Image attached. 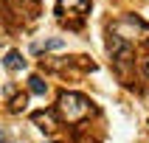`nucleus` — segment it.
<instances>
[{"mask_svg":"<svg viewBox=\"0 0 149 143\" xmlns=\"http://www.w3.org/2000/svg\"><path fill=\"white\" fill-rule=\"evenodd\" d=\"M110 56H113V70L118 73V79L124 84H132V73H130V67H135L132 45H124V48H118L116 53H110Z\"/></svg>","mask_w":149,"mask_h":143,"instance_id":"obj_3","label":"nucleus"},{"mask_svg":"<svg viewBox=\"0 0 149 143\" xmlns=\"http://www.w3.org/2000/svg\"><path fill=\"white\" fill-rule=\"evenodd\" d=\"M87 8H90L87 0H59V3H56V11L62 17H65V14H84Z\"/></svg>","mask_w":149,"mask_h":143,"instance_id":"obj_4","label":"nucleus"},{"mask_svg":"<svg viewBox=\"0 0 149 143\" xmlns=\"http://www.w3.org/2000/svg\"><path fill=\"white\" fill-rule=\"evenodd\" d=\"M28 87H31L34 95H45V93H48V84L42 82L40 76H31V79H28Z\"/></svg>","mask_w":149,"mask_h":143,"instance_id":"obj_9","label":"nucleus"},{"mask_svg":"<svg viewBox=\"0 0 149 143\" xmlns=\"http://www.w3.org/2000/svg\"><path fill=\"white\" fill-rule=\"evenodd\" d=\"M3 67H6V70H11V73L23 70V67H25V59H23V53H20V50H8L6 56H3Z\"/></svg>","mask_w":149,"mask_h":143,"instance_id":"obj_6","label":"nucleus"},{"mask_svg":"<svg viewBox=\"0 0 149 143\" xmlns=\"http://www.w3.org/2000/svg\"><path fill=\"white\" fill-rule=\"evenodd\" d=\"M0 143H11V137H8V135L3 132V129H0Z\"/></svg>","mask_w":149,"mask_h":143,"instance_id":"obj_12","label":"nucleus"},{"mask_svg":"<svg viewBox=\"0 0 149 143\" xmlns=\"http://www.w3.org/2000/svg\"><path fill=\"white\" fill-rule=\"evenodd\" d=\"M8 8L20 17H34L37 14V0H6Z\"/></svg>","mask_w":149,"mask_h":143,"instance_id":"obj_5","label":"nucleus"},{"mask_svg":"<svg viewBox=\"0 0 149 143\" xmlns=\"http://www.w3.org/2000/svg\"><path fill=\"white\" fill-rule=\"evenodd\" d=\"M59 48H65V39H59V37H51V39H45V42H34V45H31L34 53H42V50H59Z\"/></svg>","mask_w":149,"mask_h":143,"instance_id":"obj_8","label":"nucleus"},{"mask_svg":"<svg viewBox=\"0 0 149 143\" xmlns=\"http://www.w3.org/2000/svg\"><path fill=\"white\" fill-rule=\"evenodd\" d=\"M0 42H3V25H0Z\"/></svg>","mask_w":149,"mask_h":143,"instance_id":"obj_13","label":"nucleus"},{"mask_svg":"<svg viewBox=\"0 0 149 143\" xmlns=\"http://www.w3.org/2000/svg\"><path fill=\"white\" fill-rule=\"evenodd\" d=\"M107 34L118 37V39L127 42V45H132V39H141V37L149 34V25L143 23L141 17H135V14H124V17H118L116 23H110Z\"/></svg>","mask_w":149,"mask_h":143,"instance_id":"obj_2","label":"nucleus"},{"mask_svg":"<svg viewBox=\"0 0 149 143\" xmlns=\"http://www.w3.org/2000/svg\"><path fill=\"white\" fill-rule=\"evenodd\" d=\"M141 70H143V79L149 82V56H143V59H141Z\"/></svg>","mask_w":149,"mask_h":143,"instance_id":"obj_11","label":"nucleus"},{"mask_svg":"<svg viewBox=\"0 0 149 143\" xmlns=\"http://www.w3.org/2000/svg\"><path fill=\"white\" fill-rule=\"evenodd\" d=\"M34 124L40 126L42 132H54L56 129V118H54V112H34Z\"/></svg>","mask_w":149,"mask_h":143,"instance_id":"obj_7","label":"nucleus"},{"mask_svg":"<svg viewBox=\"0 0 149 143\" xmlns=\"http://www.w3.org/2000/svg\"><path fill=\"white\" fill-rule=\"evenodd\" d=\"M59 115H62V121H68V124H79V121H84V118L90 115V98H84L82 93H62L59 95Z\"/></svg>","mask_w":149,"mask_h":143,"instance_id":"obj_1","label":"nucleus"},{"mask_svg":"<svg viewBox=\"0 0 149 143\" xmlns=\"http://www.w3.org/2000/svg\"><path fill=\"white\" fill-rule=\"evenodd\" d=\"M25 101H28V95H25V93H23V95H14V101H11V109H14V112H17V109H23V107H25Z\"/></svg>","mask_w":149,"mask_h":143,"instance_id":"obj_10","label":"nucleus"}]
</instances>
